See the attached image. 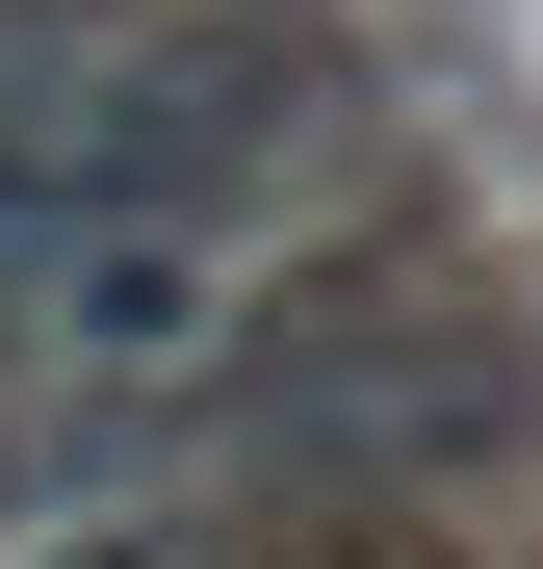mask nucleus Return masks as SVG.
I'll return each instance as SVG.
<instances>
[{"label": "nucleus", "instance_id": "f257e3e1", "mask_svg": "<svg viewBox=\"0 0 543 569\" xmlns=\"http://www.w3.org/2000/svg\"><path fill=\"white\" fill-rule=\"evenodd\" d=\"M336 104L311 0H78L0 52V208H259Z\"/></svg>", "mask_w": 543, "mask_h": 569}, {"label": "nucleus", "instance_id": "f03ea898", "mask_svg": "<svg viewBox=\"0 0 543 569\" xmlns=\"http://www.w3.org/2000/svg\"><path fill=\"white\" fill-rule=\"evenodd\" d=\"M27 27H78V0H0V52H27Z\"/></svg>", "mask_w": 543, "mask_h": 569}]
</instances>
